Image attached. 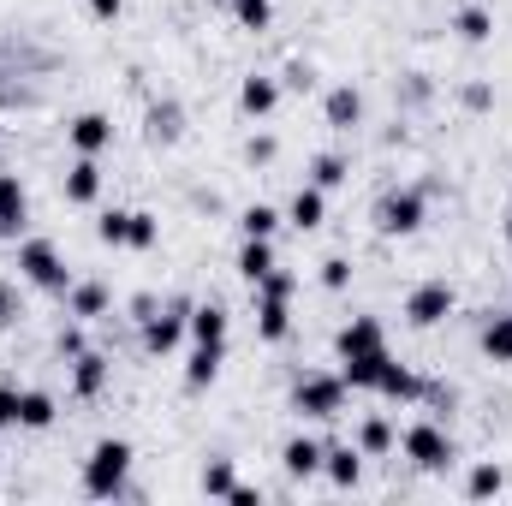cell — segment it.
<instances>
[{
	"label": "cell",
	"instance_id": "36",
	"mask_svg": "<svg viewBox=\"0 0 512 506\" xmlns=\"http://www.w3.org/2000/svg\"><path fill=\"white\" fill-rule=\"evenodd\" d=\"M251 292H256V298H292V292H298V274L274 262V268H268V274H262V280L251 286Z\"/></svg>",
	"mask_w": 512,
	"mask_h": 506
},
{
	"label": "cell",
	"instance_id": "23",
	"mask_svg": "<svg viewBox=\"0 0 512 506\" xmlns=\"http://www.w3.org/2000/svg\"><path fill=\"white\" fill-rule=\"evenodd\" d=\"M54 417H60V405H54V393L48 387H18V429H54Z\"/></svg>",
	"mask_w": 512,
	"mask_h": 506
},
{
	"label": "cell",
	"instance_id": "35",
	"mask_svg": "<svg viewBox=\"0 0 512 506\" xmlns=\"http://www.w3.org/2000/svg\"><path fill=\"white\" fill-rule=\"evenodd\" d=\"M233 18L262 36V30H274V0H233Z\"/></svg>",
	"mask_w": 512,
	"mask_h": 506
},
{
	"label": "cell",
	"instance_id": "24",
	"mask_svg": "<svg viewBox=\"0 0 512 506\" xmlns=\"http://www.w3.org/2000/svg\"><path fill=\"white\" fill-rule=\"evenodd\" d=\"M453 36H459V42H471V48H483V42L495 36V12H489V6H477V0H471V6H459V12H453Z\"/></svg>",
	"mask_w": 512,
	"mask_h": 506
},
{
	"label": "cell",
	"instance_id": "19",
	"mask_svg": "<svg viewBox=\"0 0 512 506\" xmlns=\"http://www.w3.org/2000/svg\"><path fill=\"white\" fill-rule=\"evenodd\" d=\"M352 441H358V453H364V459H387V453L399 447V429H393V417H387V411H370V417L352 429Z\"/></svg>",
	"mask_w": 512,
	"mask_h": 506
},
{
	"label": "cell",
	"instance_id": "20",
	"mask_svg": "<svg viewBox=\"0 0 512 506\" xmlns=\"http://www.w3.org/2000/svg\"><path fill=\"white\" fill-rule=\"evenodd\" d=\"M280 96H286V90H280V78H268V72H251V78L239 84V108H245L251 120H268V114L280 108Z\"/></svg>",
	"mask_w": 512,
	"mask_h": 506
},
{
	"label": "cell",
	"instance_id": "32",
	"mask_svg": "<svg viewBox=\"0 0 512 506\" xmlns=\"http://www.w3.org/2000/svg\"><path fill=\"white\" fill-rule=\"evenodd\" d=\"M501 489H507V471H501L495 459L471 465V477H465V501H489V495H501Z\"/></svg>",
	"mask_w": 512,
	"mask_h": 506
},
{
	"label": "cell",
	"instance_id": "37",
	"mask_svg": "<svg viewBox=\"0 0 512 506\" xmlns=\"http://www.w3.org/2000/svg\"><path fill=\"white\" fill-rule=\"evenodd\" d=\"M24 316H30V310H24V292H18L12 280H0V334H12Z\"/></svg>",
	"mask_w": 512,
	"mask_h": 506
},
{
	"label": "cell",
	"instance_id": "14",
	"mask_svg": "<svg viewBox=\"0 0 512 506\" xmlns=\"http://www.w3.org/2000/svg\"><path fill=\"white\" fill-rule=\"evenodd\" d=\"M66 143H72L78 155H102V149L114 143V120L96 114V108H90V114H72V120H66Z\"/></svg>",
	"mask_w": 512,
	"mask_h": 506
},
{
	"label": "cell",
	"instance_id": "49",
	"mask_svg": "<svg viewBox=\"0 0 512 506\" xmlns=\"http://www.w3.org/2000/svg\"><path fill=\"white\" fill-rule=\"evenodd\" d=\"M507 245H512V203H507Z\"/></svg>",
	"mask_w": 512,
	"mask_h": 506
},
{
	"label": "cell",
	"instance_id": "43",
	"mask_svg": "<svg viewBox=\"0 0 512 506\" xmlns=\"http://www.w3.org/2000/svg\"><path fill=\"white\" fill-rule=\"evenodd\" d=\"M84 346H90V340H84V322H66V328H60V334H54V352H60V358H66V364H72V358H78V352H84Z\"/></svg>",
	"mask_w": 512,
	"mask_h": 506
},
{
	"label": "cell",
	"instance_id": "8",
	"mask_svg": "<svg viewBox=\"0 0 512 506\" xmlns=\"http://www.w3.org/2000/svg\"><path fill=\"white\" fill-rule=\"evenodd\" d=\"M322 477H328V489H358L364 483L358 441H322Z\"/></svg>",
	"mask_w": 512,
	"mask_h": 506
},
{
	"label": "cell",
	"instance_id": "5",
	"mask_svg": "<svg viewBox=\"0 0 512 506\" xmlns=\"http://www.w3.org/2000/svg\"><path fill=\"white\" fill-rule=\"evenodd\" d=\"M137 340H143L149 358H173V352L191 340V298H167V304L137 328Z\"/></svg>",
	"mask_w": 512,
	"mask_h": 506
},
{
	"label": "cell",
	"instance_id": "16",
	"mask_svg": "<svg viewBox=\"0 0 512 506\" xmlns=\"http://www.w3.org/2000/svg\"><path fill=\"white\" fill-rule=\"evenodd\" d=\"M370 393H382L387 405H411L417 393H423V376L411 370V364H399L393 352H387V364H382V376H376V387Z\"/></svg>",
	"mask_w": 512,
	"mask_h": 506
},
{
	"label": "cell",
	"instance_id": "18",
	"mask_svg": "<svg viewBox=\"0 0 512 506\" xmlns=\"http://www.w3.org/2000/svg\"><path fill=\"white\" fill-rule=\"evenodd\" d=\"M24 221H30V197H24L18 173H6V167H0V239H18V233H24Z\"/></svg>",
	"mask_w": 512,
	"mask_h": 506
},
{
	"label": "cell",
	"instance_id": "4",
	"mask_svg": "<svg viewBox=\"0 0 512 506\" xmlns=\"http://www.w3.org/2000/svg\"><path fill=\"white\" fill-rule=\"evenodd\" d=\"M346 399H352V387H346L340 370H310V376H298V387H292V411L298 417H316V423L346 417Z\"/></svg>",
	"mask_w": 512,
	"mask_h": 506
},
{
	"label": "cell",
	"instance_id": "21",
	"mask_svg": "<svg viewBox=\"0 0 512 506\" xmlns=\"http://www.w3.org/2000/svg\"><path fill=\"white\" fill-rule=\"evenodd\" d=\"M322 120H328V131H352L364 120V96H358L352 84H334V90L322 96Z\"/></svg>",
	"mask_w": 512,
	"mask_h": 506
},
{
	"label": "cell",
	"instance_id": "47",
	"mask_svg": "<svg viewBox=\"0 0 512 506\" xmlns=\"http://www.w3.org/2000/svg\"><path fill=\"white\" fill-rule=\"evenodd\" d=\"M233 506H262V489H251V483H233V495H227Z\"/></svg>",
	"mask_w": 512,
	"mask_h": 506
},
{
	"label": "cell",
	"instance_id": "2",
	"mask_svg": "<svg viewBox=\"0 0 512 506\" xmlns=\"http://www.w3.org/2000/svg\"><path fill=\"white\" fill-rule=\"evenodd\" d=\"M12 268H18V280H24V286H36V292H54V298H66V292H72V268H66V256H60L54 239H18Z\"/></svg>",
	"mask_w": 512,
	"mask_h": 506
},
{
	"label": "cell",
	"instance_id": "27",
	"mask_svg": "<svg viewBox=\"0 0 512 506\" xmlns=\"http://www.w3.org/2000/svg\"><path fill=\"white\" fill-rule=\"evenodd\" d=\"M382 364H387V352H358V358H340V376H346L352 393H370L376 376H382Z\"/></svg>",
	"mask_w": 512,
	"mask_h": 506
},
{
	"label": "cell",
	"instance_id": "31",
	"mask_svg": "<svg viewBox=\"0 0 512 506\" xmlns=\"http://www.w3.org/2000/svg\"><path fill=\"white\" fill-rule=\"evenodd\" d=\"M352 179V161L340 155V149H328V155H316L310 161V185H322V191H340Z\"/></svg>",
	"mask_w": 512,
	"mask_h": 506
},
{
	"label": "cell",
	"instance_id": "12",
	"mask_svg": "<svg viewBox=\"0 0 512 506\" xmlns=\"http://www.w3.org/2000/svg\"><path fill=\"white\" fill-rule=\"evenodd\" d=\"M280 465H286V477L292 483H310V477H322V441L316 435H286V447H280Z\"/></svg>",
	"mask_w": 512,
	"mask_h": 506
},
{
	"label": "cell",
	"instance_id": "45",
	"mask_svg": "<svg viewBox=\"0 0 512 506\" xmlns=\"http://www.w3.org/2000/svg\"><path fill=\"white\" fill-rule=\"evenodd\" d=\"M155 310H161V298H155V292H137V298L126 304V322H131V328H143Z\"/></svg>",
	"mask_w": 512,
	"mask_h": 506
},
{
	"label": "cell",
	"instance_id": "40",
	"mask_svg": "<svg viewBox=\"0 0 512 506\" xmlns=\"http://www.w3.org/2000/svg\"><path fill=\"white\" fill-rule=\"evenodd\" d=\"M280 90H292V96L316 90V66H310V60H286V72H280Z\"/></svg>",
	"mask_w": 512,
	"mask_h": 506
},
{
	"label": "cell",
	"instance_id": "10",
	"mask_svg": "<svg viewBox=\"0 0 512 506\" xmlns=\"http://www.w3.org/2000/svg\"><path fill=\"white\" fill-rule=\"evenodd\" d=\"M60 304H66L72 322H108V316H114V292H108L102 280H72V292H66Z\"/></svg>",
	"mask_w": 512,
	"mask_h": 506
},
{
	"label": "cell",
	"instance_id": "9",
	"mask_svg": "<svg viewBox=\"0 0 512 506\" xmlns=\"http://www.w3.org/2000/svg\"><path fill=\"white\" fill-rule=\"evenodd\" d=\"M60 197H66L72 209H90V203L102 197V161H96V155H78V161L60 173Z\"/></svg>",
	"mask_w": 512,
	"mask_h": 506
},
{
	"label": "cell",
	"instance_id": "29",
	"mask_svg": "<svg viewBox=\"0 0 512 506\" xmlns=\"http://www.w3.org/2000/svg\"><path fill=\"white\" fill-rule=\"evenodd\" d=\"M227 322H233L227 304H215V298L209 304H191V340H227Z\"/></svg>",
	"mask_w": 512,
	"mask_h": 506
},
{
	"label": "cell",
	"instance_id": "46",
	"mask_svg": "<svg viewBox=\"0 0 512 506\" xmlns=\"http://www.w3.org/2000/svg\"><path fill=\"white\" fill-rule=\"evenodd\" d=\"M6 429H18V387L12 381H0V435Z\"/></svg>",
	"mask_w": 512,
	"mask_h": 506
},
{
	"label": "cell",
	"instance_id": "17",
	"mask_svg": "<svg viewBox=\"0 0 512 506\" xmlns=\"http://www.w3.org/2000/svg\"><path fill=\"white\" fill-rule=\"evenodd\" d=\"M334 352L340 358H358V352H387V334L376 316H352L340 334H334Z\"/></svg>",
	"mask_w": 512,
	"mask_h": 506
},
{
	"label": "cell",
	"instance_id": "11",
	"mask_svg": "<svg viewBox=\"0 0 512 506\" xmlns=\"http://www.w3.org/2000/svg\"><path fill=\"white\" fill-rule=\"evenodd\" d=\"M108 376H114V358L96 352V346H84V352L72 358V399H102Z\"/></svg>",
	"mask_w": 512,
	"mask_h": 506
},
{
	"label": "cell",
	"instance_id": "42",
	"mask_svg": "<svg viewBox=\"0 0 512 506\" xmlns=\"http://www.w3.org/2000/svg\"><path fill=\"white\" fill-rule=\"evenodd\" d=\"M274 155H280V137H274V131H256V137H245V161H251V167H268Z\"/></svg>",
	"mask_w": 512,
	"mask_h": 506
},
{
	"label": "cell",
	"instance_id": "33",
	"mask_svg": "<svg viewBox=\"0 0 512 506\" xmlns=\"http://www.w3.org/2000/svg\"><path fill=\"white\" fill-rule=\"evenodd\" d=\"M233 483H239V477H233V459H209V465H203V477H197V489H203L209 501H227V495H233Z\"/></svg>",
	"mask_w": 512,
	"mask_h": 506
},
{
	"label": "cell",
	"instance_id": "25",
	"mask_svg": "<svg viewBox=\"0 0 512 506\" xmlns=\"http://www.w3.org/2000/svg\"><path fill=\"white\" fill-rule=\"evenodd\" d=\"M274 262H280V251H274V239H245V245H239V262H233V268H239V280H262V274H268V268H274Z\"/></svg>",
	"mask_w": 512,
	"mask_h": 506
},
{
	"label": "cell",
	"instance_id": "39",
	"mask_svg": "<svg viewBox=\"0 0 512 506\" xmlns=\"http://www.w3.org/2000/svg\"><path fill=\"white\" fill-rule=\"evenodd\" d=\"M417 399H429V405H435V417H453V411H459V387H453V381H423V393H417Z\"/></svg>",
	"mask_w": 512,
	"mask_h": 506
},
{
	"label": "cell",
	"instance_id": "34",
	"mask_svg": "<svg viewBox=\"0 0 512 506\" xmlns=\"http://www.w3.org/2000/svg\"><path fill=\"white\" fill-rule=\"evenodd\" d=\"M155 239H161V221L149 209H131L126 215V251H155Z\"/></svg>",
	"mask_w": 512,
	"mask_h": 506
},
{
	"label": "cell",
	"instance_id": "28",
	"mask_svg": "<svg viewBox=\"0 0 512 506\" xmlns=\"http://www.w3.org/2000/svg\"><path fill=\"white\" fill-rule=\"evenodd\" d=\"M477 346H483V358H495V364H512V310H507V316H489V322H483Z\"/></svg>",
	"mask_w": 512,
	"mask_h": 506
},
{
	"label": "cell",
	"instance_id": "41",
	"mask_svg": "<svg viewBox=\"0 0 512 506\" xmlns=\"http://www.w3.org/2000/svg\"><path fill=\"white\" fill-rule=\"evenodd\" d=\"M352 274H358V268H352V256H322V286H328V292H346V286H352Z\"/></svg>",
	"mask_w": 512,
	"mask_h": 506
},
{
	"label": "cell",
	"instance_id": "3",
	"mask_svg": "<svg viewBox=\"0 0 512 506\" xmlns=\"http://www.w3.org/2000/svg\"><path fill=\"white\" fill-rule=\"evenodd\" d=\"M399 453H405L417 471H453V459H459V447H453V435H447L441 417L405 423V429H399Z\"/></svg>",
	"mask_w": 512,
	"mask_h": 506
},
{
	"label": "cell",
	"instance_id": "38",
	"mask_svg": "<svg viewBox=\"0 0 512 506\" xmlns=\"http://www.w3.org/2000/svg\"><path fill=\"white\" fill-rule=\"evenodd\" d=\"M126 215L131 209H102V215H96V239L114 245V251H126Z\"/></svg>",
	"mask_w": 512,
	"mask_h": 506
},
{
	"label": "cell",
	"instance_id": "30",
	"mask_svg": "<svg viewBox=\"0 0 512 506\" xmlns=\"http://www.w3.org/2000/svg\"><path fill=\"white\" fill-rule=\"evenodd\" d=\"M185 137V108L179 102H155L149 108V143H179Z\"/></svg>",
	"mask_w": 512,
	"mask_h": 506
},
{
	"label": "cell",
	"instance_id": "6",
	"mask_svg": "<svg viewBox=\"0 0 512 506\" xmlns=\"http://www.w3.org/2000/svg\"><path fill=\"white\" fill-rule=\"evenodd\" d=\"M423 221H429V203H423L417 185L387 191L382 203H376V233L382 239H411V233H423Z\"/></svg>",
	"mask_w": 512,
	"mask_h": 506
},
{
	"label": "cell",
	"instance_id": "13",
	"mask_svg": "<svg viewBox=\"0 0 512 506\" xmlns=\"http://www.w3.org/2000/svg\"><path fill=\"white\" fill-rule=\"evenodd\" d=\"M221 364H227V340H197L191 358H185V387H191V393L215 387V381H221Z\"/></svg>",
	"mask_w": 512,
	"mask_h": 506
},
{
	"label": "cell",
	"instance_id": "15",
	"mask_svg": "<svg viewBox=\"0 0 512 506\" xmlns=\"http://www.w3.org/2000/svg\"><path fill=\"white\" fill-rule=\"evenodd\" d=\"M322 221H328V191L304 179V185L292 191V203H286V227H298V233H316Z\"/></svg>",
	"mask_w": 512,
	"mask_h": 506
},
{
	"label": "cell",
	"instance_id": "48",
	"mask_svg": "<svg viewBox=\"0 0 512 506\" xmlns=\"http://www.w3.org/2000/svg\"><path fill=\"white\" fill-rule=\"evenodd\" d=\"M120 6H126V0H90V12H96L102 24H114V18H120Z\"/></svg>",
	"mask_w": 512,
	"mask_h": 506
},
{
	"label": "cell",
	"instance_id": "44",
	"mask_svg": "<svg viewBox=\"0 0 512 506\" xmlns=\"http://www.w3.org/2000/svg\"><path fill=\"white\" fill-rule=\"evenodd\" d=\"M459 102H465V108H471V114H483V108H495V90H489V84H483V78H471V84H465V90H459Z\"/></svg>",
	"mask_w": 512,
	"mask_h": 506
},
{
	"label": "cell",
	"instance_id": "1",
	"mask_svg": "<svg viewBox=\"0 0 512 506\" xmlns=\"http://www.w3.org/2000/svg\"><path fill=\"white\" fill-rule=\"evenodd\" d=\"M131 441L126 435H102L84 459V495L90 501H120L126 495V477H131Z\"/></svg>",
	"mask_w": 512,
	"mask_h": 506
},
{
	"label": "cell",
	"instance_id": "22",
	"mask_svg": "<svg viewBox=\"0 0 512 506\" xmlns=\"http://www.w3.org/2000/svg\"><path fill=\"white\" fill-rule=\"evenodd\" d=\"M292 334V298H256V340L280 346Z\"/></svg>",
	"mask_w": 512,
	"mask_h": 506
},
{
	"label": "cell",
	"instance_id": "7",
	"mask_svg": "<svg viewBox=\"0 0 512 506\" xmlns=\"http://www.w3.org/2000/svg\"><path fill=\"white\" fill-rule=\"evenodd\" d=\"M453 310H459L453 280H417V286L405 292V322H411V328H441Z\"/></svg>",
	"mask_w": 512,
	"mask_h": 506
},
{
	"label": "cell",
	"instance_id": "26",
	"mask_svg": "<svg viewBox=\"0 0 512 506\" xmlns=\"http://www.w3.org/2000/svg\"><path fill=\"white\" fill-rule=\"evenodd\" d=\"M280 227H286V209H274V203H245V215H239L245 239H274Z\"/></svg>",
	"mask_w": 512,
	"mask_h": 506
}]
</instances>
